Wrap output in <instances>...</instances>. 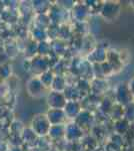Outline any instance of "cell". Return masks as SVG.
Here are the masks:
<instances>
[{"label":"cell","mask_w":134,"mask_h":151,"mask_svg":"<svg viewBox=\"0 0 134 151\" xmlns=\"http://www.w3.org/2000/svg\"><path fill=\"white\" fill-rule=\"evenodd\" d=\"M131 96L132 95L130 94L128 90V87L126 86H120L117 90V94H116V97H117L118 102L121 105H127L131 102Z\"/></svg>","instance_id":"2"},{"label":"cell","mask_w":134,"mask_h":151,"mask_svg":"<svg viewBox=\"0 0 134 151\" xmlns=\"http://www.w3.org/2000/svg\"><path fill=\"white\" fill-rule=\"evenodd\" d=\"M132 3H133V4H132V5H133V7H134V1L132 2Z\"/></svg>","instance_id":"5"},{"label":"cell","mask_w":134,"mask_h":151,"mask_svg":"<svg viewBox=\"0 0 134 151\" xmlns=\"http://www.w3.org/2000/svg\"><path fill=\"white\" fill-rule=\"evenodd\" d=\"M125 119L127 121H134V103L130 102L127 104L125 110Z\"/></svg>","instance_id":"3"},{"label":"cell","mask_w":134,"mask_h":151,"mask_svg":"<svg viewBox=\"0 0 134 151\" xmlns=\"http://www.w3.org/2000/svg\"><path fill=\"white\" fill-rule=\"evenodd\" d=\"M101 14L104 18L107 19L115 18V16L119 14V5L114 2H106L102 5Z\"/></svg>","instance_id":"1"},{"label":"cell","mask_w":134,"mask_h":151,"mask_svg":"<svg viewBox=\"0 0 134 151\" xmlns=\"http://www.w3.org/2000/svg\"><path fill=\"white\" fill-rule=\"evenodd\" d=\"M128 90H129V92H130V94H131V95H133V96H134V78H133L132 80H131L130 82H129Z\"/></svg>","instance_id":"4"}]
</instances>
